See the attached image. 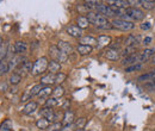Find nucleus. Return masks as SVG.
I'll return each mask as SVG.
<instances>
[{
	"instance_id": "f257e3e1",
	"label": "nucleus",
	"mask_w": 155,
	"mask_h": 131,
	"mask_svg": "<svg viewBox=\"0 0 155 131\" xmlns=\"http://www.w3.org/2000/svg\"><path fill=\"white\" fill-rule=\"evenodd\" d=\"M87 19H88L90 24H94L98 29H101L103 26L110 24L106 17H104L101 15H98L97 12H88L87 13Z\"/></svg>"
},
{
	"instance_id": "f03ea898",
	"label": "nucleus",
	"mask_w": 155,
	"mask_h": 131,
	"mask_svg": "<svg viewBox=\"0 0 155 131\" xmlns=\"http://www.w3.org/2000/svg\"><path fill=\"white\" fill-rule=\"evenodd\" d=\"M48 64H49V62H48L47 57L43 56V57L37 58V60L34 62V67H32L31 74L34 75V76H36V75H39V74H42V73H44V72L48 69Z\"/></svg>"
},
{
	"instance_id": "7ed1b4c3",
	"label": "nucleus",
	"mask_w": 155,
	"mask_h": 131,
	"mask_svg": "<svg viewBox=\"0 0 155 131\" xmlns=\"http://www.w3.org/2000/svg\"><path fill=\"white\" fill-rule=\"evenodd\" d=\"M112 28L118 29V30H122V31H129V30H133L135 28V24L133 21H125V20H122V19H115L112 23H111Z\"/></svg>"
},
{
	"instance_id": "20e7f679",
	"label": "nucleus",
	"mask_w": 155,
	"mask_h": 131,
	"mask_svg": "<svg viewBox=\"0 0 155 131\" xmlns=\"http://www.w3.org/2000/svg\"><path fill=\"white\" fill-rule=\"evenodd\" d=\"M127 15L133 19V20H136V21L142 20V19L144 18V13H143L141 10H138L137 7H136V8H133V7L127 8Z\"/></svg>"
},
{
	"instance_id": "39448f33",
	"label": "nucleus",
	"mask_w": 155,
	"mask_h": 131,
	"mask_svg": "<svg viewBox=\"0 0 155 131\" xmlns=\"http://www.w3.org/2000/svg\"><path fill=\"white\" fill-rule=\"evenodd\" d=\"M25 61H26V58L21 57V55H16V56L11 57V60L8 61V70H13L18 66L20 67Z\"/></svg>"
},
{
	"instance_id": "423d86ee",
	"label": "nucleus",
	"mask_w": 155,
	"mask_h": 131,
	"mask_svg": "<svg viewBox=\"0 0 155 131\" xmlns=\"http://www.w3.org/2000/svg\"><path fill=\"white\" fill-rule=\"evenodd\" d=\"M94 10L97 11L98 15H101L104 17H112V16H115V13L112 12L111 7L107 6V5H104V4H99Z\"/></svg>"
},
{
	"instance_id": "0eeeda50",
	"label": "nucleus",
	"mask_w": 155,
	"mask_h": 131,
	"mask_svg": "<svg viewBox=\"0 0 155 131\" xmlns=\"http://www.w3.org/2000/svg\"><path fill=\"white\" fill-rule=\"evenodd\" d=\"M39 114H41V117L42 118H45L48 122H50V123H54V117H55V112H54V110L53 109H50V107H43V109H41V111H39Z\"/></svg>"
},
{
	"instance_id": "6e6552de",
	"label": "nucleus",
	"mask_w": 155,
	"mask_h": 131,
	"mask_svg": "<svg viewBox=\"0 0 155 131\" xmlns=\"http://www.w3.org/2000/svg\"><path fill=\"white\" fill-rule=\"evenodd\" d=\"M154 54H155L154 49H146V50L141 51V53L138 54V64H141V63H143V62L150 60V57L153 56Z\"/></svg>"
},
{
	"instance_id": "1a4fd4ad",
	"label": "nucleus",
	"mask_w": 155,
	"mask_h": 131,
	"mask_svg": "<svg viewBox=\"0 0 155 131\" xmlns=\"http://www.w3.org/2000/svg\"><path fill=\"white\" fill-rule=\"evenodd\" d=\"M74 119H75V114L73 111L71 110H67L63 113V119H62V125H71L74 123Z\"/></svg>"
},
{
	"instance_id": "9d476101",
	"label": "nucleus",
	"mask_w": 155,
	"mask_h": 131,
	"mask_svg": "<svg viewBox=\"0 0 155 131\" xmlns=\"http://www.w3.org/2000/svg\"><path fill=\"white\" fill-rule=\"evenodd\" d=\"M67 34L72 37L75 38H81L82 36V29H80L78 25H71L67 28Z\"/></svg>"
},
{
	"instance_id": "9b49d317",
	"label": "nucleus",
	"mask_w": 155,
	"mask_h": 131,
	"mask_svg": "<svg viewBox=\"0 0 155 131\" xmlns=\"http://www.w3.org/2000/svg\"><path fill=\"white\" fill-rule=\"evenodd\" d=\"M58 48L61 51H63L64 54H67V55H71V54L74 51V48H73L68 42H64V41H60V42H58Z\"/></svg>"
},
{
	"instance_id": "f8f14e48",
	"label": "nucleus",
	"mask_w": 155,
	"mask_h": 131,
	"mask_svg": "<svg viewBox=\"0 0 155 131\" xmlns=\"http://www.w3.org/2000/svg\"><path fill=\"white\" fill-rule=\"evenodd\" d=\"M80 44L82 45H90V47H94V45H98V41L96 38L91 37V36H84V37L80 38Z\"/></svg>"
},
{
	"instance_id": "ddd939ff",
	"label": "nucleus",
	"mask_w": 155,
	"mask_h": 131,
	"mask_svg": "<svg viewBox=\"0 0 155 131\" xmlns=\"http://www.w3.org/2000/svg\"><path fill=\"white\" fill-rule=\"evenodd\" d=\"M141 41V37L140 36H134V35H129L128 37L125 38L124 43L127 47H136Z\"/></svg>"
},
{
	"instance_id": "4468645a",
	"label": "nucleus",
	"mask_w": 155,
	"mask_h": 131,
	"mask_svg": "<svg viewBox=\"0 0 155 131\" xmlns=\"http://www.w3.org/2000/svg\"><path fill=\"white\" fill-rule=\"evenodd\" d=\"M122 64L124 66H134V64H138V54H134L131 56L125 57L123 61H122Z\"/></svg>"
},
{
	"instance_id": "2eb2a0df",
	"label": "nucleus",
	"mask_w": 155,
	"mask_h": 131,
	"mask_svg": "<svg viewBox=\"0 0 155 131\" xmlns=\"http://www.w3.org/2000/svg\"><path fill=\"white\" fill-rule=\"evenodd\" d=\"M48 69H49V72H50L51 74L56 75L58 73H60V70H61V63H58V61L51 60V61L49 62V64H48Z\"/></svg>"
},
{
	"instance_id": "dca6fc26",
	"label": "nucleus",
	"mask_w": 155,
	"mask_h": 131,
	"mask_svg": "<svg viewBox=\"0 0 155 131\" xmlns=\"http://www.w3.org/2000/svg\"><path fill=\"white\" fill-rule=\"evenodd\" d=\"M15 49H16V54L21 55V54L26 53V50H28V45H26V43L23 42V41H17V42L15 43Z\"/></svg>"
},
{
	"instance_id": "f3484780",
	"label": "nucleus",
	"mask_w": 155,
	"mask_h": 131,
	"mask_svg": "<svg viewBox=\"0 0 155 131\" xmlns=\"http://www.w3.org/2000/svg\"><path fill=\"white\" fill-rule=\"evenodd\" d=\"M50 95H53V90L50 86H43L38 93V97L42 99H49Z\"/></svg>"
},
{
	"instance_id": "a211bd4d",
	"label": "nucleus",
	"mask_w": 155,
	"mask_h": 131,
	"mask_svg": "<svg viewBox=\"0 0 155 131\" xmlns=\"http://www.w3.org/2000/svg\"><path fill=\"white\" fill-rule=\"evenodd\" d=\"M37 106H38V105H37L36 101H29V103L25 105L23 112L25 113V114H32V113L37 110Z\"/></svg>"
},
{
	"instance_id": "6ab92c4d",
	"label": "nucleus",
	"mask_w": 155,
	"mask_h": 131,
	"mask_svg": "<svg viewBox=\"0 0 155 131\" xmlns=\"http://www.w3.org/2000/svg\"><path fill=\"white\" fill-rule=\"evenodd\" d=\"M32 67H34V63L32 62H29V61H25L21 66L19 67V73L18 74L20 75V73L23 74H28V73H31L32 70Z\"/></svg>"
},
{
	"instance_id": "aec40b11",
	"label": "nucleus",
	"mask_w": 155,
	"mask_h": 131,
	"mask_svg": "<svg viewBox=\"0 0 155 131\" xmlns=\"http://www.w3.org/2000/svg\"><path fill=\"white\" fill-rule=\"evenodd\" d=\"M53 84H55V75L51 73H49L48 75H45L41 79V85H43V86H49Z\"/></svg>"
},
{
	"instance_id": "412c9836",
	"label": "nucleus",
	"mask_w": 155,
	"mask_h": 131,
	"mask_svg": "<svg viewBox=\"0 0 155 131\" xmlns=\"http://www.w3.org/2000/svg\"><path fill=\"white\" fill-rule=\"evenodd\" d=\"M105 56H106L107 60L117 61V60L119 58V53H118V50H117V49H112V48H110V49H107V50H106Z\"/></svg>"
},
{
	"instance_id": "4be33fe9",
	"label": "nucleus",
	"mask_w": 155,
	"mask_h": 131,
	"mask_svg": "<svg viewBox=\"0 0 155 131\" xmlns=\"http://www.w3.org/2000/svg\"><path fill=\"white\" fill-rule=\"evenodd\" d=\"M109 4L119 7V8H129V0H112V1H109Z\"/></svg>"
},
{
	"instance_id": "5701e85b",
	"label": "nucleus",
	"mask_w": 155,
	"mask_h": 131,
	"mask_svg": "<svg viewBox=\"0 0 155 131\" xmlns=\"http://www.w3.org/2000/svg\"><path fill=\"white\" fill-rule=\"evenodd\" d=\"M92 47L90 45H82V44H79L77 47V51L80 54V55H88L92 53Z\"/></svg>"
},
{
	"instance_id": "b1692460",
	"label": "nucleus",
	"mask_w": 155,
	"mask_h": 131,
	"mask_svg": "<svg viewBox=\"0 0 155 131\" xmlns=\"http://www.w3.org/2000/svg\"><path fill=\"white\" fill-rule=\"evenodd\" d=\"M49 54H50V56L53 57L54 61L58 62V58H60V55H61V50L58 48V45H51L49 48Z\"/></svg>"
},
{
	"instance_id": "393cba45",
	"label": "nucleus",
	"mask_w": 155,
	"mask_h": 131,
	"mask_svg": "<svg viewBox=\"0 0 155 131\" xmlns=\"http://www.w3.org/2000/svg\"><path fill=\"white\" fill-rule=\"evenodd\" d=\"M50 124H51V123L48 122L45 118H39L38 120L36 122V126H37L38 129H41V130H45V129H48Z\"/></svg>"
},
{
	"instance_id": "a878e982",
	"label": "nucleus",
	"mask_w": 155,
	"mask_h": 131,
	"mask_svg": "<svg viewBox=\"0 0 155 131\" xmlns=\"http://www.w3.org/2000/svg\"><path fill=\"white\" fill-rule=\"evenodd\" d=\"M77 21H78V26H79L80 29H86V28H88V25H90V21H88L87 17H84V16L78 17Z\"/></svg>"
},
{
	"instance_id": "bb28decb",
	"label": "nucleus",
	"mask_w": 155,
	"mask_h": 131,
	"mask_svg": "<svg viewBox=\"0 0 155 131\" xmlns=\"http://www.w3.org/2000/svg\"><path fill=\"white\" fill-rule=\"evenodd\" d=\"M20 81H21V75H19L18 73H13V74L8 77V82L12 86H17Z\"/></svg>"
},
{
	"instance_id": "cd10ccee",
	"label": "nucleus",
	"mask_w": 155,
	"mask_h": 131,
	"mask_svg": "<svg viewBox=\"0 0 155 131\" xmlns=\"http://www.w3.org/2000/svg\"><path fill=\"white\" fill-rule=\"evenodd\" d=\"M8 45H10V44H7V43H1V44H0V61H4L5 57L7 56Z\"/></svg>"
},
{
	"instance_id": "c85d7f7f",
	"label": "nucleus",
	"mask_w": 155,
	"mask_h": 131,
	"mask_svg": "<svg viewBox=\"0 0 155 131\" xmlns=\"http://www.w3.org/2000/svg\"><path fill=\"white\" fill-rule=\"evenodd\" d=\"M141 6L144 10H153L155 7V1H153V0H141Z\"/></svg>"
},
{
	"instance_id": "c756f323",
	"label": "nucleus",
	"mask_w": 155,
	"mask_h": 131,
	"mask_svg": "<svg viewBox=\"0 0 155 131\" xmlns=\"http://www.w3.org/2000/svg\"><path fill=\"white\" fill-rule=\"evenodd\" d=\"M155 77V73L154 72H149V73H147V74H143L141 75V76H138V81H153V79Z\"/></svg>"
},
{
	"instance_id": "7c9ffc66",
	"label": "nucleus",
	"mask_w": 155,
	"mask_h": 131,
	"mask_svg": "<svg viewBox=\"0 0 155 131\" xmlns=\"http://www.w3.org/2000/svg\"><path fill=\"white\" fill-rule=\"evenodd\" d=\"M63 94H64V88L62 87V86H58L55 90H53V98H55V99H58V98H61V97H63Z\"/></svg>"
},
{
	"instance_id": "2f4dec72",
	"label": "nucleus",
	"mask_w": 155,
	"mask_h": 131,
	"mask_svg": "<svg viewBox=\"0 0 155 131\" xmlns=\"http://www.w3.org/2000/svg\"><path fill=\"white\" fill-rule=\"evenodd\" d=\"M97 41H98V43L101 44V45H109V44L111 43V37H110V36H104V35H101V36L98 37Z\"/></svg>"
},
{
	"instance_id": "473e14b6",
	"label": "nucleus",
	"mask_w": 155,
	"mask_h": 131,
	"mask_svg": "<svg viewBox=\"0 0 155 131\" xmlns=\"http://www.w3.org/2000/svg\"><path fill=\"white\" fill-rule=\"evenodd\" d=\"M134 53H135V47H127L125 49L122 50V56H124L125 58V57L134 55Z\"/></svg>"
},
{
	"instance_id": "72a5a7b5",
	"label": "nucleus",
	"mask_w": 155,
	"mask_h": 131,
	"mask_svg": "<svg viewBox=\"0 0 155 131\" xmlns=\"http://www.w3.org/2000/svg\"><path fill=\"white\" fill-rule=\"evenodd\" d=\"M0 129L4 131H8L12 129V120L11 119H5L2 123H1V126Z\"/></svg>"
},
{
	"instance_id": "f704fd0d",
	"label": "nucleus",
	"mask_w": 155,
	"mask_h": 131,
	"mask_svg": "<svg viewBox=\"0 0 155 131\" xmlns=\"http://www.w3.org/2000/svg\"><path fill=\"white\" fill-rule=\"evenodd\" d=\"M8 70V62L7 61H0V76L2 74H6Z\"/></svg>"
},
{
	"instance_id": "c9c22d12",
	"label": "nucleus",
	"mask_w": 155,
	"mask_h": 131,
	"mask_svg": "<svg viewBox=\"0 0 155 131\" xmlns=\"http://www.w3.org/2000/svg\"><path fill=\"white\" fill-rule=\"evenodd\" d=\"M74 125H75V128L77 129H84L85 128V125H86V118L85 117H81V118H79L75 120V123H74Z\"/></svg>"
},
{
	"instance_id": "e433bc0d",
	"label": "nucleus",
	"mask_w": 155,
	"mask_h": 131,
	"mask_svg": "<svg viewBox=\"0 0 155 131\" xmlns=\"http://www.w3.org/2000/svg\"><path fill=\"white\" fill-rule=\"evenodd\" d=\"M45 105H47V107H50V109H53V107L58 106V101L56 100V99H55V98L50 97L49 99H47V101H45Z\"/></svg>"
},
{
	"instance_id": "4c0bfd02",
	"label": "nucleus",
	"mask_w": 155,
	"mask_h": 131,
	"mask_svg": "<svg viewBox=\"0 0 155 131\" xmlns=\"http://www.w3.org/2000/svg\"><path fill=\"white\" fill-rule=\"evenodd\" d=\"M62 128H63L62 123H51L47 130L48 131H61Z\"/></svg>"
},
{
	"instance_id": "58836bf2",
	"label": "nucleus",
	"mask_w": 155,
	"mask_h": 131,
	"mask_svg": "<svg viewBox=\"0 0 155 131\" xmlns=\"http://www.w3.org/2000/svg\"><path fill=\"white\" fill-rule=\"evenodd\" d=\"M66 77H67V75L64 74V73H58V74L55 75V84H58V86H60V84H62L64 80H66Z\"/></svg>"
},
{
	"instance_id": "ea45409f",
	"label": "nucleus",
	"mask_w": 155,
	"mask_h": 131,
	"mask_svg": "<svg viewBox=\"0 0 155 131\" xmlns=\"http://www.w3.org/2000/svg\"><path fill=\"white\" fill-rule=\"evenodd\" d=\"M42 85H35L31 90H30V94H31V98L32 97H35V95H38V93H39V91L42 90Z\"/></svg>"
},
{
	"instance_id": "a19ab883",
	"label": "nucleus",
	"mask_w": 155,
	"mask_h": 131,
	"mask_svg": "<svg viewBox=\"0 0 155 131\" xmlns=\"http://www.w3.org/2000/svg\"><path fill=\"white\" fill-rule=\"evenodd\" d=\"M142 68V64H134V66H130V67H127L125 68V72L127 73H131V72H136L138 69Z\"/></svg>"
},
{
	"instance_id": "79ce46f5",
	"label": "nucleus",
	"mask_w": 155,
	"mask_h": 131,
	"mask_svg": "<svg viewBox=\"0 0 155 131\" xmlns=\"http://www.w3.org/2000/svg\"><path fill=\"white\" fill-rule=\"evenodd\" d=\"M146 88L149 90V91H155V84L153 81H148V82L146 84Z\"/></svg>"
},
{
	"instance_id": "37998d69",
	"label": "nucleus",
	"mask_w": 155,
	"mask_h": 131,
	"mask_svg": "<svg viewBox=\"0 0 155 131\" xmlns=\"http://www.w3.org/2000/svg\"><path fill=\"white\" fill-rule=\"evenodd\" d=\"M74 124H71V125H63V128L61 129V131H75L74 130Z\"/></svg>"
},
{
	"instance_id": "c03bdc74",
	"label": "nucleus",
	"mask_w": 155,
	"mask_h": 131,
	"mask_svg": "<svg viewBox=\"0 0 155 131\" xmlns=\"http://www.w3.org/2000/svg\"><path fill=\"white\" fill-rule=\"evenodd\" d=\"M129 5H130L133 8H136V6L141 5V1H138V0H129Z\"/></svg>"
},
{
	"instance_id": "a18cd8bd",
	"label": "nucleus",
	"mask_w": 155,
	"mask_h": 131,
	"mask_svg": "<svg viewBox=\"0 0 155 131\" xmlns=\"http://www.w3.org/2000/svg\"><path fill=\"white\" fill-rule=\"evenodd\" d=\"M150 28H152V24H150V23H148V21H147V23H142V24H141V29H142V30H149Z\"/></svg>"
},
{
	"instance_id": "49530a36",
	"label": "nucleus",
	"mask_w": 155,
	"mask_h": 131,
	"mask_svg": "<svg viewBox=\"0 0 155 131\" xmlns=\"http://www.w3.org/2000/svg\"><path fill=\"white\" fill-rule=\"evenodd\" d=\"M69 105H71V101H69V100H64V104L62 105V110H66V111L69 110V109H68Z\"/></svg>"
},
{
	"instance_id": "de8ad7c7",
	"label": "nucleus",
	"mask_w": 155,
	"mask_h": 131,
	"mask_svg": "<svg viewBox=\"0 0 155 131\" xmlns=\"http://www.w3.org/2000/svg\"><path fill=\"white\" fill-rule=\"evenodd\" d=\"M150 42H152V38L150 37H146L143 41H142V43L144 44V45H147V44H150Z\"/></svg>"
},
{
	"instance_id": "09e8293b",
	"label": "nucleus",
	"mask_w": 155,
	"mask_h": 131,
	"mask_svg": "<svg viewBox=\"0 0 155 131\" xmlns=\"http://www.w3.org/2000/svg\"><path fill=\"white\" fill-rule=\"evenodd\" d=\"M17 91H18V90H17V87H12V88L10 90V92H11V93H16Z\"/></svg>"
},
{
	"instance_id": "8fccbe9b",
	"label": "nucleus",
	"mask_w": 155,
	"mask_h": 131,
	"mask_svg": "<svg viewBox=\"0 0 155 131\" xmlns=\"http://www.w3.org/2000/svg\"><path fill=\"white\" fill-rule=\"evenodd\" d=\"M150 63H153V64H155V54L153 55V56L150 57Z\"/></svg>"
},
{
	"instance_id": "3c124183",
	"label": "nucleus",
	"mask_w": 155,
	"mask_h": 131,
	"mask_svg": "<svg viewBox=\"0 0 155 131\" xmlns=\"http://www.w3.org/2000/svg\"><path fill=\"white\" fill-rule=\"evenodd\" d=\"M1 43H2V38L0 37V44H1Z\"/></svg>"
},
{
	"instance_id": "603ef678",
	"label": "nucleus",
	"mask_w": 155,
	"mask_h": 131,
	"mask_svg": "<svg viewBox=\"0 0 155 131\" xmlns=\"http://www.w3.org/2000/svg\"><path fill=\"white\" fill-rule=\"evenodd\" d=\"M75 131H84V130H81V129H77Z\"/></svg>"
},
{
	"instance_id": "864d4df0",
	"label": "nucleus",
	"mask_w": 155,
	"mask_h": 131,
	"mask_svg": "<svg viewBox=\"0 0 155 131\" xmlns=\"http://www.w3.org/2000/svg\"><path fill=\"white\" fill-rule=\"evenodd\" d=\"M152 72H154V73H155V69H154V70H152Z\"/></svg>"
}]
</instances>
